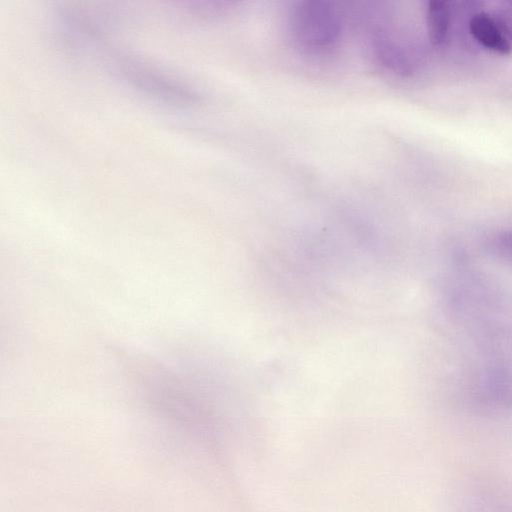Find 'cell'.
I'll list each match as a JSON object with an SVG mask.
<instances>
[{
	"instance_id": "7a4b0ae2",
	"label": "cell",
	"mask_w": 512,
	"mask_h": 512,
	"mask_svg": "<svg viewBox=\"0 0 512 512\" xmlns=\"http://www.w3.org/2000/svg\"><path fill=\"white\" fill-rule=\"evenodd\" d=\"M468 25L471 35L484 48L499 54L511 52L512 42L494 15L476 13L470 18Z\"/></svg>"
},
{
	"instance_id": "277c9868",
	"label": "cell",
	"mask_w": 512,
	"mask_h": 512,
	"mask_svg": "<svg viewBox=\"0 0 512 512\" xmlns=\"http://www.w3.org/2000/svg\"><path fill=\"white\" fill-rule=\"evenodd\" d=\"M487 251L496 259L512 267V230L493 234L486 243Z\"/></svg>"
},
{
	"instance_id": "5b68a950",
	"label": "cell",
	"mask_w": 512,
	"mask_h": 512,
	"mask_svg": "<svg viewBox=\"0 0 512 512\" xmlns=\"http://www.w3.org/2000/svg\"><path fill=\"white\" fill-rule=\"evenodd\" d=\"M512 42V4L504 8L499 16L494 15Z\"/></svg>"
},
{
	"instance_id": "6da1fadb",
	"label": "cell",
	"mask_w": 512,
	"mask_h": 512,
	"mask_svg": "<svg viewBox=\"0 0 512 512\" xmlns=\"http://www.w3.org/2000/svg\"><path fill=\"white\" fill-rule=\"evenodd\" d=\"M290 30L300 47L310 52L330 50L339 40L341 20L335 9L323 1H303L292 9Z\"/></svg>"
},
{
	"instance_id": "3957f363",
	"label": "cell",
	"mask_w": 512,
	"mask_h": 512,
	"mask_svg": "<svg viewBox=\"0 0 512 512\" xmlns=\"http://www.w3.org/2000/svg\"><path fill=\"white\" fill-rule=\"evenodd\" d=\"M426 25L429 40L434 46H442L450 30V13L443 1H430L426 9Z\"/></svg>"
}]
</instances>
